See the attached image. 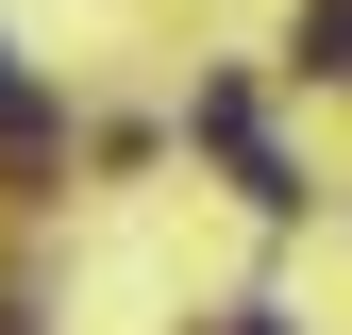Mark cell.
Masks as SVG:
<instances>
[{"label":"cell","mask_w":352,"mask_h":335,"mask_svg":"<svg viewBox=\"0 0 352 335\" xmlns=\"http://www.w3.org/2000/svg\"><path fill=\"white\" fill-rule=\"evenodd\" d=\"M302 67H336V84H352V0H302Z\"/></svg>","instance_id":"2"},{"label":"cell","mask_w":352,"mask_h":335,"mask_svg":"<svg viewBox=\"0 0 352 335\" xmlns=\"http://www.w3.org/2000/svg\"><path fill=\"white\" fill-rule=\"evenodd\" d=\"M17 151H51V101H34V84L0 67V168H17Z\"/></svg>","instance_id":"1"}]
</instances>
